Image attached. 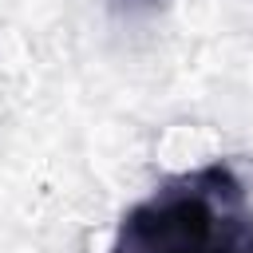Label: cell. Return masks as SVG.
I'll list each match as a JSON object with an SVG mask.
<instances>
[{
  "label": "cell",
  "instance_id": "6da1fadb",
  "mask_svg": "<svg viewBox=\"0 0 253 253\" xmlns=\"http://www.w3.org/2000/svg\"><path fill=\"white\" fill-rule=\"evenodd\" d=\"M111 253H253V217L237 174L210 162L170 178L123 213Z\"/></svg>",
  "mask_w": 253,
  "mask_h": 253
}]
</instances>
